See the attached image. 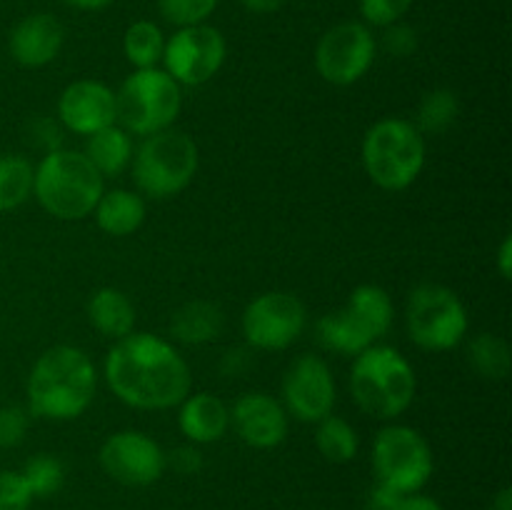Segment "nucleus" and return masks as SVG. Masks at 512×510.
<instances>
[{
    "label": "nucleus",
    "mask_w": 512,
    "mask_h": 510,
    "mask_svg": "<svg viewBox=\"0 0 512 510\" xmlns=\"http://www.w3.org/2000/svg\"><path fill=\"white\" fill-rule=\"evenodd\" d=\"M103 375L120 403L138 410H168L190 395L193 375L173 343L150 333L115 340Z\"/></svg>",
    "instance_id": "1"
},
{
    "label": "nucleus",
    "mask_w": 512,
    "mask_h": 510,
    "mask_svg": "<svg viewBox=\"0 0 512 510\" xmlns=\"http://www.w3.org/2000/svg\"><path fill=\"white\" fill-rule=\"evenodd\" d=\"M95 390L98 373L90 355L75 345H53L28 373V413L43 420H75L93 405Z\"/></svg>",
    "instance_id": "2"
},
{
    "label": "nucleus",
    "mask_w": 512,
    "mask_h": 510,
    "mask_svg": "<svg viewBox=\"0 0 512 510\" xmlns=\"http://www.w3.org/2000/svg\"><path fill=\"white\" fill-rule=\"evenodd\" d=\"M418 378L405 355L390 345H370L355 355L350 368V393L363 413L395 420L413 405Z\"/></svg>",
    "instance_id": "3"
},
{
    "label": "nucleus",
    "mask_w": 512,
    "mask_h": 510,
    "mask_svg": "<svg viewBox=\"0 0 512 510\" xmlns=\"http://www.w3.org/2000/svg\"><path fill=\"white\" fill-rule=\"evenodd\" d=\"M103 180L83 153L60 148L45 153L35 165L33 195L53 218L83 220L93 215L105 190Z\"/></svg>",
    "instance_id": "4"
},
{
    "label": "nucleus",
    "mask_w": 512,
    "mask_h": 510,
    "mask_svg": "<svg viewBox=\"0 0 512 510\" xmlns=\"http://www.w3.org/2000/svg\"><path fill=\"white\" fill-rule=\"evenodd\" d=\"M393 300L380 285L365 283L350 293L345 308L323 315L315 325L325 350L358 355L385 338L393 325Z\"/></svg>",
    "instance_id": "5"
},
{
    "label": "nucleus",
    "mask_w": 512,
    "mask_h": 510,
    "mask_svg": "<svg viewBox=\"0 0 512 510\" xmlns=\"http://www.w3.org/2000/svg\"><path fill=\"white\" fill-rule=\"evenodd\" d=\"M363 165L368 178L383 190L410 188L423 173L425 138L410 120L383 118L365 133Z\"/></svg>",
    "instance_id": "6"
},
{
    "label": "nucleus",
    "mask_w": 512,
    "mask_h": 510,
    "mask_svg": "<svg viewBox=\"0 0 512 510\" xmlns=\"http://www.w3.org/2000/svg\"><path fill=\"white\" fill-rule=\"evenodd\" d=\"M200 153L188 133L165 128L148 135L133 153V180L153 200L173 198L193 183Z\"/></svg>",
    "instance_id": "7"
},
{
    "label": "nucleus",
    "mask_w": 512,
    "mask_h": 510,
    "mask_svg": "<svg viewBox=\"0 0 512 510\" xmlns=\"http://www.w3.org/2000/svg\"><path fill=\"white\" fill-rule=\"evenodd\" d=\"M180 108H183L180 85L160 68L135 70L115 93L120 128L140 138L173 128Z\"/></svg>",
    "instance_id": "8"
},
{
    "label": "nucleus",
    "mask_w": 512,
    "mask_h": 510,
    "mask_svg": "<svg viewBox=\"0 0 512 510\" xmlns=\"http://www.w3.org/2000/svg\"><path fill=\"white\" fill-rule=\"evenodd\" d=\"M408 335L418 348L445 353L468 335V310L458 293L438 283H423L410 290L405 308Z\"/></svg>",
    "instance_id": "9"
},
{
    "label": "nucleus",
    "mask_w": 512,
    "mask_h": 510,
    "mask_svg": "<svg viewBox=\"0 0 512 510\" xmlns=\"http://www.w3.org/2000/svg\"><path fill=\"white\" fill-rule=\"evenodd\" d=\"M378 483L403 495L420 493L433 478L435 458L428 440L410 425H385L373 443Z\"/></svg>",
    "instance_id": "10"
},
{
    "label": "nucleus",
    "mask_w": 512,
    "mask_h": 510,
    "mask_svg": "<svg viewBox=\"0 0 512 510\" xmlns=\"http://www.w3.org/2000/svg\"><path fill=\"white\" fill-rule=\"evenodd\" d=\"M225 45L223 33L213 25H188L178 28L165 40V73L178 85H203L223 68Z\"/></svg>",
    "instance_id": "11"
},
{
    "label": "nucleus",
    "mask_w": 512,
    "mask_h": 510,
    "mask_svg": "<svg viewBox=\"0 0 512 510\" xmlns=\"http://www.w3.org/2000/svg\"><path fill=\"white\" fill-rule=\"evenodd\" d=\"M308 313L298 295L270 290L250 300L243 313V335L258 350H283L303 335Z\"/></svg>",
    "instance_id": "12"
},
{
    "label": "nucleus",
    "mask_w": 512,
    "mask_h": 510,
    "mask_svg": "<svg viewBox=\"0 0 512 510\" xmlns=\"http://www.w3.org/2000/svg\"><path fill=\"white\" fill-rule=\"evenodd\" d=\"M373 33L368 25L338 23L320 38L315 48V68L320 78L330 85H353L363 78L375 60Z\"/></svg>",
    "instance_id": "13"
},
{
    "label": "nucleus",
    "mask_w": 512,
    "mask_h": 510,
    "mask_svg": "<svg viewBox=\"0 0 512 510\" xmlns=\"http://www.w3.org/2000/svg\"><path fill=\"white\" fill-rule=\"evenodd\" d=\"M100 465L118 483L145 488L163 475L165 453L150 435L140 430H120L100 445Z\"/></svg>",
    "instance_id": "14"
},
{
    "label": "nucleus",
    "mask_w": 512,
    "mask_h": 510,
    "mask_svg": "<svg viewBox=\"0 0 512 510\" xmlns=\"http://www.w3.org/2000/svg\"><path fill=\"white\" fill-rule=\"evenodd\" d=\"M283 408L300 423H320L335 408V380L318 355H300L283 378Z\"/></svg>",
    "instance_id": "15"
},
{
    "label": "nucleus",
    "mask_w": 512,
    "mask_h": 510,
    "mask_svg": "<svg viewBox=\"0 0 512 510\" xmlns=\"http://www.w3.org/2000/svg\"><path fill=\"white\" fill-rule=\"evenodd\" d=\"M58 118L75 135H93L115 125V93L100 80H75L60 93Z\"/></svg>",
    "instance_id": "16"
},
{
    "label": "nucleus",
    "mask_w": 512,
    "mask_h": 510,
    "mask_svg": "<svg viewBox=\"0 0 512 510\" xmlns=\"http://www.w3.org/2000/svg\"><path fill=\"white\" fill-rule=\"evenodd\" d=\"M230 423L245 445L258 450L278 448L288 435V413L268 393H245L230 408Z\"/></svg>",
    "instance_id": "17"
},
{
    "label": "nucleus",
    "mask_w": 512,
    "mask_h": 510,
    "mask_svg": "<svg viewBox=\"0 0 512 510\" xmlns=\"http://www.w3.org/2000/svg\"><path fill=\"white\" fill-rule=\"evenodd\" d=\"M63 40L65 30L55 15L33 13L10 30L8 50L23 68H43L58 58Z\"/></svg>",
    "instance_id": "18"
},
{
    "label": "nucleus",
    "mask_w": 512,
    "mask_h": 510,
    "mask_svg": "<svg viewBox=\"0 0 512 510\" xmlns=\"http://www.w3.org/2000/svg\"><path fill=\"white\" fill-rule=\"evenodd\" d=\"M180 433L193 445L218 443L230 428V408L213 393H195L180 403Z\"/></svg>",
    "instance_id": "19"
},
{
    "label": "nucleus",
    "mask_w": 512,
    "mask_h": 510,
    "mask_svg": "<svg viewBox=\"0 0 512 510\" xmlns=\"http://www.w3.org/2000/svg\"><path fill=\"white\" fill-rule=\"evenodd\" d=\"M145 213H148V210H145L143 195L125 188L103 190V195H100L98 205H95L93 210L98 228L103 230V233L113 235V238L133 235L135 230L143 225Z\"/></svg>",
    "instance_id": "20"
},
{
    "label": "nucleus",
    "mask_w": 512,
    "mask_h": 510,
    "mask_svg": "<svg viewBox=\"0 0 512 510\" xmlns=\"http://www.w3.org/2000/svg\"><path fill=\"white\" fill-rule=\"evenodd\" d=\"M88 320L100 335L120 340L133 333L135 305L123 290L100 288L88 300Z\"/></svg>",
    "instance_id": "21"
},
{
    "label": "nucleus",
    "mask_w": 512,
    "mask_h": 510,
    "mask_svg": "<svg viewBox=\"0 0 512 510\" xmlns=\"http://www.w3.org/2000/svg\"><path fill=\"white\" fill-rule=\"evenodd\" d=\"M223 310L208 300H190L170 318V335L185 345H203L223 333Z\"/></svg>",
    "instance_id": "22"
},
{
    "label": "nucleus",
    "mask_w": 512,
    "mask_h": 510,
    "mask_svg": "<svg viewBox=\"0 0 512 510\" xmlns=\"http://www.w3.org/2000/svg\"><path fill=\"white\" fill-rule=\"evenodd\" d=\"M133 138L120 125H108L98 133L88 135L83 155L93 163L103 178H115L133 163Z\"/></svg>",
    "instance_id": "23"
},
{
    "label": "nucleus",
    "mask_w": 512,
    "mask_h": 510,
    "mask_svg": "<svg viewBox=\"0 0 512 510\" xmlns=\"http://www.w3.org/2000/svg\"><path fill=\"white\" fill-rule=\"evenodd\" d=\"M165 35L153 20H135L123 35V53L135 70L158 68L163 63Z\"/></svg>",
    "instance_id": "24"
},
{
    "label": "nucleus",
    "mask_w": 512,
    "mask_h": 510,
    "mask_svg": "<svg viewBox=\"0 0 512 510\" xmlns=\"http://www.w3.org/2000/svg\"><path fill=\"white\" fill-rule=\"evenodd\" d=\"M315 445H318L320 455H323L328 463H350V460L358 455L360 438L358 430L348 423L345 418L330 413L328 418H323L315 430Z\"/></svg>",
    "instance_id": "25"
},
{
    "label": "nucleus",
    "mask_w": 512,
    "mask_h": 510,
    "mask_svg": "<svg viewBox=\"0 0 512 510\" xmlns=\"http://www.w3.org/2000/svg\"><path fill=\"white\" fill-rule=\"evenodd\" d=\"M33 173L23 155H0V213L20 208L33 195Z\"/></svg>",
    "instance_id": "26"
},
{
    "label": "nucleus",
    "mask_w": 512,
    "mask_h": 510,
    "mask_svg": "<svg viewBox=\"0 0 512 510\" xmlns=\"http://www.w3.org/2000/svg\"><path fill=\"white\" fill-rule=\"evenodd\" d=\"M468 360L475 373L485 380H505L510 373V345L500 335L480 333L468 345Z\"/></svg>",
    "instance_id": "27"
},
{
    "label": "nucleus",
    "mask_w": 512,
    "mask_h": 510,
    "mask_svg": "<svg viewBox=\"0 0 512 510\" xmlns=\"http://www.w3.org/2000/svg\"><path fill=\"white\" fill-rule=\"evenodd\" d=\"M460 115V100L453 90L448 88H435L423 95L418 105V118H415V128L420 133L438 135L453 128L455 120Z\"/></svg>",
    "instance_id": "28"
},
{
    "label": "nucleus",
    "mask_w": 512,
    "mask_h": 510,
    "mask_svg": "<svg viewBox=\"0 0 512 510\" xmlns=\"http://www.w3.org/2000/svg\"><path fill=\"white\" fill-rule=\"evenodd\" d=\"M23 480L28 483L33 498H50L58 493L65 483V468L55 455L38 453L33 458L25 460L23 470H20Z\"/></svg>",
    "instance_id": "29"
},
{
    "label": "nucleus",
    "mask_w": 512,
    "mask_h": 510,
    "mask_svg": "<svg viewBox=\"0 0 512 510\" xmlns=\"http://www.w3.org/2000/svg\"><path fill=\"white\" fill-rule=\"evenodd\" d=\"M158 8L170 25L188 28V25H203L218 8V0H158Z\"/></svg>",
    "instance_id": "30"
},
{
    "label": "nucleus",
    "mask_w": 512,
    "mask_h": 510,
    "mask_svg": "<svg viewBox=\"0 0 512 510\" xmlns=\"http://www.w3.org/2000/svg\"><path fill=\"white\" fill-rule=\"evenodd\" d=\"M30 413L20 405H3L0 408V450L18 448L28 435Z\"/></svg>",
    "instance_id": "31"
},
{
    "label": "nucleus",
    "mask_w": 512,
    "mask_h": 510,
    "mask_svg": "<svg viewBox=\"0 0 512 510\" xmlns=\"http://www.w3.org/2000/svg\"><path fill=\"white\" fill-rule=\"evenodd\" d=\"M410 5H413V0H360V13L368 25L388 28V25L400 23Z\"/></svg>",
    "instance_id": "32"
},
{
    "label": "nucleus",
    "mask_w": 512,
    "mask_h": 510,
    "mask_svg": "<svg viewBox=\"0 0 512 510\" xmlns=\"http://www.w3.org/2000/svg\"><path fill=\"white\" fill-rule=\"evenodd\" d=\"M33 493L23 475L15 470H0V510H30Z\"/></svg>",
    "instance_id": "33"
},
{
    "label": "nucleus",
    "mask_w": 512,
    "mask_h": 510,
    "mask_svg": "<svg viewBox=\"0 0 512 510\" xmlns=\"http://www.w3.org/2000/svg\"><path fill=\"white\" fill-rule=\"evenodd\" d=\"M383 45L395 58H405V55H413L415 48H418V35H415V30L410 25L393 23L385 28Z\"/></svg>",
    "instance_id": "34"
},
{
    "label": "nucleus",
    "mask_w": 512,
    "mask_h": 510,
    "mask_svg": "<svg viewBox=\"0 0 512 510\" xmlns=\"http://www.w3.org/2000/svg\"><path fill=\"white\" fill-rule=\"evenodd\" d=\"M30 143L38 145L43 153H53V150L63 148V130L58 123L50 118H35L30 123Z\"/></svg>",
    "instance_id": "35"
},
{
    "label": "nucleus",
    "mask_w": 512,
    "mask_h": 510,
    "mask_svg": "<svg viewBox=\"0 0 512 510\" xmlns=\"http://www.w3.org/2000/svg\"><path fill=\"white\" fill-rule=\"evenodd\" d=\"M165 465L180 475H195L203 470V453L195 445H180L173 453L165 455Z\"/></svg>",
    "instance_id": "36"
},
{
    "label": "nucleus",
    "mask_w": 512,
    "mask_h": 510,
    "mask_svg": "<svg viewBox=\"0 0 512 510\" xmlns=\"http://www.w3.org/2000/svg\"><path fill=\"white\" fill-rule=\"evenodd\" d=\"M403 498H405L403 493H398V490H393V488H388V485L378 483L373 490H370L368 505H370V510H395Z\"/></svg>",
    "instance_id": "37"
},
{
    "label": "nucleus",
    "mask_w": 512,
    "mask_h": 510,
    "mask_svg": "<svg viewBox=\"0 0 512 510\" xmlns=\"http://www.w3.org/2000/svg\"><path fill=\"white\" fill-rule=\"evenodd\" d=\"M395 510H443V508H440L438 500L430 498V495L413 493V495H405Z\"/></svg>",
    "instance_id": "38"
},
{
    "label": "nucleus",
    "mask_w": 512,
    "mask_h": 510,
    "mask_svg": "<svg viewBox=\"0 0 512 510\" xmlns=\"http://www.w3.org/2000/svg\"><path fill=\"white\" fill-rule=\"evenodd\" d=\"M498 273L503 280L512 278V235H505L498 248Z\"/></svg>",
    "instance_id": "39"
},
{
    "label": "nucleus",
    "mask_w": 512,
    "mask_h": 510,
    "mask_svg": "<svg viewBox=\"0 0 512 510\" xmlns=\"http://www.w3.org/2000/svg\"><path fill=\"white\" fill-rule=\"evenodd\" d=\"M240 3H243L245 10H250V13L265 15V13H275V10H280L288 0H240Z\"/></svg>",
    "instance_id": "40"
},
{
    "label": "nucleus",
    "mask_w": 512,
    "mask_h": 510,
    "mask_svg": "<svg viewBox=\"0 0 512 510\" xmlns=\"http://www.w3.org/2000/svg\"><path fill=\"white\" fill-rule=\"evenodd\" d=\"M63 3L75 10H103L113 5V0H63Z\"/></svg>",
    "instance_id": "41"
},
{
    "label": "nucleus",
    "mask_w": 512,
    "mask_h": 510,
    "mask_svg": "<svg viewBox=\"0 0 512 510\" xmlns=\"http://www.w3.org/2000/svg\"><path fill=\"white\" fill-rule=\"evenodd\" d=\"M493 510H512V490L503 488L493 498Z\"/></svg>",
    "instance_id": "42"
}]
</instances>
